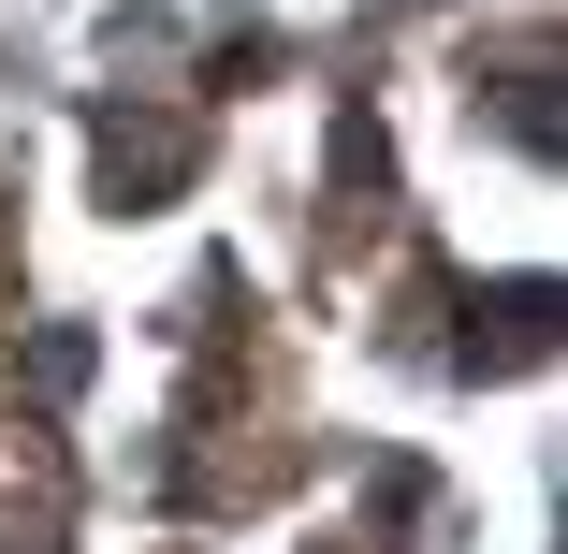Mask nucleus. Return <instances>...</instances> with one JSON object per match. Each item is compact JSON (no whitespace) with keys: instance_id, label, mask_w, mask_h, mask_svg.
I'll return each mask as SVG.
<instances>
[{"instance_id":"1","label":"nucleus","mask_w":568,"mask_h":554,"mask_svg":"<svg viewBox=\"0 0 568 554\" xmlns=\"http://www.w3.org/2000/svg\"><path fill=\"white\" fill-rule=\"evenodd\" d=\"M73 540V467L44 423H0V554H59Z\"/></svg>"},{"instance_id":"2","label":"nucleus","mask_w":568,"mask_h":554,"mask_svg":"<svg viewBox=\"0 0 568 554\" xmlns=\"http://www.w3.org/2000/svg\"><path fill=\"white\" fill-rule=\"evenodd\" d=\"M190 161H204V118H175V102H146V118L118 102V118H102V190L118 204H161Z\"/></svg>"}]
</instances>
